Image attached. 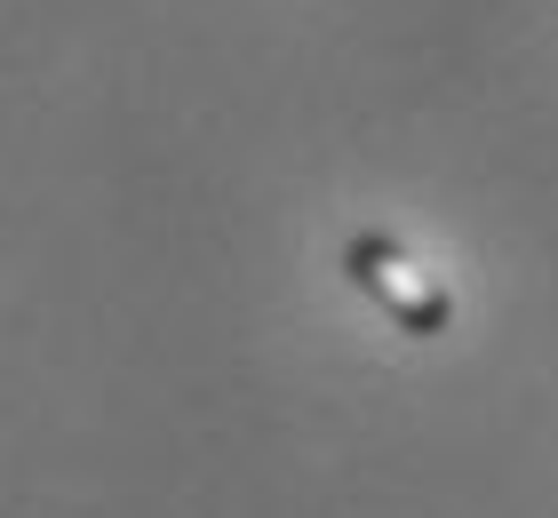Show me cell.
<instances>
[{"label": "cell", "instance_id": "cell-1", "mask_svg": "<svg viewBox=\"0 0 558 518\" xmlns=\"http://www.w3.org/2000/svg\"><path fill=\"white\" fill-rule=\"evenodd\" d=\"M343 272L360 279V296H375L408 335H447L454 296H447L399 240H384V231H360V240H351V255H343Z\"/></svg>", "mask_w": 558, "mask_h": 518}]
</instances>
